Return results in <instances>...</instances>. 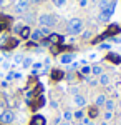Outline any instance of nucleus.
<instances>
[{"label": "nucleus", "mask_w": 121, "mask_h": 125, "mask_svg": "<svg viewBox=\"0 0 121 125\" xmlns=\"http://www.w3.org/2000/svg\"><path fill=\"white\" fill-rule=\"evenodd\" d=\"M66 32L68 35H78L83 32V20L81 19H71L66 25Z\"/></svg>", "instance_id": "f257e3e1"}, {"label": "nucleus", "mask_w": 121, "mask_h": 125, "mask_svg": "<svg viewBox=\"0 0 121 125\" xmlns=\"http://www.w3.org/2000/svg\"><path fill=\"white\" fill-rule=\"evenodd\" d=\"M38 23H40V27L52 29V27H55L56 23H58V19H56V15H53V13H43V15L38 17Z\"/></svg>", "instance_id": "f03ea898"}, {"label": "nucleus", "mask_w": 121, "mask_h": 125, "mask_svg": "<svg viewBox=\"0 0 121 125\" xmlns=\"http://www.w3.org/2000/svg\"><path fill=\"white\" fill-rule=\"evenodd\" d=\"M28 9H30V0H15V3H13V10L18 15L27 13Z\"/></svg>", "instance_id": "7ed1b4c3"}, {"label": "nucleus", "mask_w": 121, "mask_h": 125, "mask_svg": "<svg viewBox=\"0 0 121 125\" xmlns=\"http://www.w3.org/2000/svg\"><path fill=\"white\" fill-rule=\"evenodd\" d=\"M13 120H15V114L12 110H2L0 112V124L9 125V124H13Z\"/></svg>", "instance_id": "20e7f679"}, {"label": "nucleus", "mask_w": 121, "mask_h": 125, "mask_svg": "<svg viewBox=\"0 0 121 125\" xmlns=\"http://www.w3.org/2000/svg\"><path fill=\"white\" fill-rule=\"evenodd\" d=\"M113 12H114V2H113L108 9H104L103 12H100L98 20H100V22H110V19H111V15H113Z\"/></svg>", "instance_id": "39448f33"}, {"label": "nucleus", "mask_w": 121, "mask_h": 125, "mask_svg": "<svg viewBox=\"0 0 121 125\" xmlns=\"http://www.w3.org/2000/svg\"><path fill=\"white\" fill-rule=\"evenodd\" d=\"M47 40L50 42V45H61L63 43V35H60V33H50L47 37Z\"/></svg>", "instance_id": "423d86ee"}, {"label": "nucleus", "mask_w": 121, "mask_h": 125, "mask_svg": "<svg viewBox=\"0 0 121 125\" xmlns=\"http://www.w3.org/2000/svg\"><path fill=\"white\" fill-rule=\"evenodd\" d=\"M30 125H47V118L43 115H33L30 120Z\"/></svg>", "instance_id": "0eeeda50"}, {"label": "nucleus", "mask_w": 121, "mask_h": 125, "mask_svg": "<svg viewBox=\"0 0 121 125\" xmlns=\"http://www.w3.org/2000/svg\"><path fill=\"white\" fill-rule=\"evenodd\" d=\"M73 58H75L73 53H63V55L60 57V62H61V63H65V65H70V63L73 62Z\"/></svg>", "instance_id": "6e6552de"}, {"label": "nucleus", "mask_w": 121, "mask_h": 125, "mask_svg": "<svg viewBox=\"0 0 121 125\" xmlns=\"http://www.w3.org/2000/svg\"><path fill=\"white\" fill-rule=\"evenodd\" d=\"M30 105H32V108H35V110H37V108H40L42 105H45V97H43V95H37L35 104H30Z\"/></svg>", "instance_id": "1a4fd4ad"}, {"label": "nucleus", "mask_w": 121, "mask_h": 125, "mask_svg": "<svg viewBox=\"0 0 121 125\" xmlns=\"http://www.w3.org/2000/svg\"><path fill=\"white\" fill-rule=\"evenodd\" d=\"M98 83H100V85H103V87H108V85H110V75L103 72L101 75H100V80H98Z\"/></svg>", "instance_id": "9d476101"}, {"label": "nucleus", "mask_w": 121, "mask_h": 125, "mask_svg": "<svg viewBox=\"0 0 121 125\" xmlns=\"http://www.w3.org/2000/svg\"><path fill=\"white\" fill-rule=\"evenodd\" d=\"M73 100H75V104H76L78 107H85V105H86V98H85L81 94H76Z\"/></svg>", "instance_id": "9b49d317"}, {"label": "nucleus", "mask_w": 121, "mask_h": 125, "mask_svg": "<svg viewBox=\"0 0 121 125\" xmlns=\"http://www.w3.org/2000/svg\"><path fill=\"white\" fill-rule=\"evenodd\" d=\"M104 102H106V95L100 94V95H96V98H95V107H104Z\"/></svg>", "instance_id": "f8f14e48"}, {"label": "nucleus", "mask_w": 121, "mask_h": 125, "mask_svg": "<svg viewBox=\"0 0 121 125\" xmlns=\"http://www.w3.org/2000/svg\"><path fill=\"white\" fill-rule=\"evenodd\" d=\"M18 35L22 37V39H30V35H32V30H30V27H22L18 32Z\"/></svg>", "instance_id": "ddd939ff"}, {"label": "nucleus", "mask_w": 121, "mask_h": 125, "mask_svg": "<svg viewBox=\"0 0 121 125\" xmlns=\"http://www.w3.org/2000/svg\"><path fill=\"white\" fill-rule=\"evenodd\" d=\"M106 58H108L110 62H113V63H121V55H118V53H113V52H110Z\"/></svg>", "instance_id": "4468645a"}, {"label": "nucleus", "mask_w": 121, "mask_h": 125, "mask_svg": "<svg viewBox=\"0 0 121 125\" xmlns=\"http://www.w3.org/2000/svg\"><path fill=\"white\" fill-rule=\"evenodd\" d=\"M63 77H65V73H63L61 70H58V68L52 70V78H53V80H56V82H58V80H61Z\"/></svg>", "instance_id": "2eb2a0df"}, {"label": "nucleus", "mask_w": 121, "mask_h": 125, "mask_svg": "<svg viewBox=\"0 0 121 125\" xmlns=\"http://www.w3.org/2000/svg\"><path fill=\"white\" fill-rule=\"evenodd\" d=\"M100 115V112H98V107H90V108H88V118H90V120H91V118H96V117Z\"/></svg>", "instance_id": "dca6fc26"}, {"label": "nucleus", "mask_w": 121, "mask_h": 125, "mask_svg": "<svg viewBox=\"0 0 121 125\" xmlns=\"http://www.w3.org/2000/svg\"><path fill=\"white\" fill-rule=\"evenodd\" d=\"M111 3H113L111 0H100V2H98V9H100V12H103L104 9H108Z\"/></svg>", "instance_id": "f3484780"}, {"label": "nucleus", "mask_w": 121, "mask_h": 125, "mask_svg": "<svg viewBox=\"0 0 121 125\" xmlns=\"http://www.w3.org/2000/svg\"><path fill=\"white\" fill-rule=\"evenodd\" d=\"M118 32H120V25H110L108 30H106V33H108L110 37H111V35H116Z\"/></svg>", "instance_id": "a211bd4d"}, {"label": "nucleus", "mask_w": 121, "mask_h": 125, "mask_svg": "<svg viewBox=\"0 0 121 125\" xmlns=\"http://www.w3.org/2000/svg\"><path fill=\"white\" fill-rule=\"evenodd\" d=\"M104 108H106V112H113V110H114V100H111V98L108 100V98H106V102H104Z\"/></svg>", "instance_id": "6ab92c4d"}, {"label": "nucleus", "mask_w": 121, "mask_h": 125, "mask_svg": "<svg viewBox=\"0 0 121 125\" xmlns=\"http://www.w3.org/2000/svg\"><path fill=\"white\" fill-rule=\"evenodd\" d=\"M91 73V67H88V65H83L81 70H80V75L81 77H86V75H90Z\"/></svg>", "instance_id": "aec40b11"}, {"label": "nucleus", "mask_w": 121, "mask_h": 125, "mask_svg": "<svg viewBox=\"0 0 121 125\" xmlns=\"http://www.w3.org/2000/svg\"><path fill=\"white\" fill-rule=\"evenodd\" d=\"M91 73H93V75H101L103 73V67L101 65H95V67H91Z\"/></svg>", "instance_id": "412c9836"}, {"label": "nucleus", "mask_w": 121, "mask_h": 125, "mask_svg": "<svg viewBox=\"0 0 121 125\" xmlns=\"http://www.w3.org/2000/svg\"><path fill=\"white\" fill-rule=\"evenodd\" d=\"M63 118H65V122H71V120H73V112L65 110V112H63Z\"/></svg>", "instance_id": "4be33fe9"}, {"label": "nucleus", "mask_w": 121, "mask_h": 125, "mask_svg": "<svg viewBox=\"0 0 121 125\" xmlns=\"http://www.w3.org/2000/svg\"><path fill=\"white\" fill-rule=\"evenodd\" d=\"M50 50H52V53H53V55H58V53H60V52H61V48H65V47H61V45H50Z\"/></svg>", "instance_id": "5701e85b"}, {"label": "nucleus", "mask_w": 121, "mask_h": 125, "mask_svg": "<svg viewBox=\"0 0 121 125\" xmlns=\"http://www.w3.org/2000/svg\"><path fill=\"white\" fill-rule=\"evenodd\" d=\"M52 2H53V5H55V7L61 9V7H65V5H66V2H68V0H52Z\"/></svg>", "instance_id": "b1692460"}, {"label": "nucleus", "mask_w": 121, "mask_h": 125, "mask_svg": "<svg viewBox=\"0 0 121 125\" xmlns=\"http://www.w3.org/2000/svg\"><path fill=\"white\" fill-rule=\"evenodd\" d=\"M73 118H76V120L81 122V120H83V110H76V112L73 114Z\"/></svg>", "instance_id": "393cba45"}, {"label": "nucleus", "mask_w": 121, "mask_h": 125, "mask_svg": "<svg viewBox=\"0 0 121 125\" xmlns=\"http://www.w3.org/2000/svg\"><path fill=\"white\" fill-rule=\"evenodd\" d=\"M22 63H23V68H28L30 67V65H32V58H23V62H22Z\"/></svg>", "instance_id": "a878e982"}, {"label": "nucleus", "mask_w": 121, "mask_h": 125, "mask_svg": "<svg viewBox=\"0 0 121 125\" xmlns=\"http://www.w3.org/2000/svg\"><path fill=\"white\" fill-rule=\"evenodd\" d=\"M104 122H108V120H111L113 118V112H104Z\"/></svg>", "instance_id": "bb28decb"}, {"label": "nucleus", "mask_w": 121, "mask_h": 125, "mask_svg": "<svg viewBox=\"0 0 121 125\" xmlns=\"http://www.w3.org/2000/svg\"><path fill=\"white\" fill-rule=\"evenodd\" d=\"M81 122H83V125H95L93 120H90L88 117H83V120H81Z\"/></svg>", "instance_id": "cd10ccee"}, {"label": "nucleus", "mask_w": 121, "mask_h": 125, "mask_svg": "<svg viewBox=\"0 0 121 125\" xmlns=\"http://www.w3.org/2000/svg\"><path fill=\"white\" fill-rule=\"evenodd\" d=\"M111 48V43H101L100 45V50H110Z\"/></svg>", "instance_id": "c85d7f7f"}, {"label": "nucleus", "mask_w": 121, "mask_h": 125, "mask_svg": "<svg viewBox=\"0 0 121 125\" xmlns=\"http://www.w3.org/2000/svg\"><path fill=\"white\" fill-rule=\"evenodd\" d=\"M13 60H15V63H22V62H23V55H17Z\"/></svg>", "instance_id": "c756f323"}, {"label": "nucleus", "mask_w": 121, "mask_h": 125, "mask_svg": "<svg viewBox=\"0 0 121 125\" xmlns=\"http://www.w3.org/2000/svg\"><path fill=\"white\" fill-rule=\"evenodd\" d=\"M90 37H91V32H85V33H83V39L85 40H88Z\"/></svg>", "instance_id": "7c9ffc66"}, {"label": "nucleus", "mask_w": 121, "mask_h": 125, "mask_svg": "<svg viewBox=\"0 0 121 125\" xmlns=\"http://www.w3.org/2000/svg\"><path fill=\"white\" fill-rule=\"evenodd\" d=\"M70 92H71L73 95H76V94H78V88H76V87H71V88H70Z\"/></svg>", "instance_id": "2f4dec72"}, {"label": "nucleus", "mask_w": 121, "mask_h": 125, "mask_svg": "<svg viewBox=\"0 0 121 125\" xmlns=\"http://www.w3.org/2000/svg\"><path fill=\"white\" fill-rule=\"evenodd\" d=\"M32 3H43V2H47V0H30Z\"/></svg>", "instance_id": "473e14b6"}, {"label": "nucleus", "mask_w": 121, "mask_h": 125, "mask_svg": "<svg viewBox=\"0 0 121 125\" xmlns=\"http://www.w3.org/2000/svg\"><path fill=\"white\" fill-rule=\"evenodd\" d=\"M80 5L81 7H86V0H80Z\"/></svg>", "instance_id": "72a5a7b5"}, {"label": "nucleus", "mask_w": 121, "mask_h": 125, "mask_svg": "<svg viewBox=\"0 0 121 125\" xmlns=\"http://www.w3.org/2000/svg\"><path fill=\"white\" fill-rule=\"evenodd\" d=\"M60 125H71V124H70V122H65V120H63V122H60Z\"/></svg>", "instance_id": "f704fd0d"}, {"label": "nucleus", "mask_w": 121, "mask_h": 125, "mask_svg": "<svg viewBox=\"0 0 121 125\" xmlns=\"http://www.w3.org/2000/svg\"><path fill=\"white\" fill-rule=\"evenodd\" d=\"M5 3H7V0H0V7H2V5H5Z\"/></svg>", "instance_id": "c9c22d12"}, {"label": "nucleus", "mask_w": 121, "mask_h": 125, "mask_svg": "<svg viewBox=\"0 0 121 125\" xmlns=\"http://www.w3.org/2000/svg\"><path fill=\"white\" fill-rule=\"evenodd\" d=\"M101 125H110V124H108V122H103V124Z\"/></svg>", "instance_id": "e433bc0d"}, {"label": "nucleus", "mask_w": 121, "mask_h": 125, "mask_svg": "<svg viewBox=\"0 0 121 125\" xmlns=\"http://www.w3.org/2000/svg\"><path fill=\"white\" fill-rule=\"evenodd\" d=\"M76 125H83V122H78V124H76Z\"/></svg>", "instance_id": "4c0bfd02"}, {"label": "nucleus", "mask_w": 121, "mask_h": 125, "mask_svg": "<svg viewBox=\"0 0 121 125\" xmlns=\"http://www.w3.org/2000/svg\"><path fill=\"white\" fill-rule=\"evenodd\" d=\"M93 2H100V0H93Z\"/></svg>", "instance_id": "58836bf2"}, {"label": "nucleus", "mask_w": 121, "mask_h": 125, "mask_svg": "<svg viewBox=\"0 0 121 125\" xmlns=\"http://www.w3.org/2000/svg\"><path fill=\"white\" fill-rule=\"evenodd\" d=\"M120 87H121V80H120Z\"/></svg>", "instance_id": "ea45409f"}, {"label": "nucleus", "mask_w": 121, "mask_h": 125, "mask_svg": "<svg viewBox=\"0 0 121 125\" xmlns=\"http://www.w3.org/2000/svg\"><path fill=\"white\" fill-rule=\"evenodd\" d=\"M120 108H121V102H120Z\"/></svg>", "instance_id": "a19ab883"}, {"label": "nucleus", "mask_w": 121, "mask_h": 125, "mask_svg": "<svg viewBox=\"0 0 121 125\" xmlns=\"http://www.w3.org/2000/svg\"><path fill=\"white\" fill-rule=\"evenodd\" d=\"M78 2H80V0H78Z\"/></svg>", "instance_id": "79ce46f5"}]
</instances>
